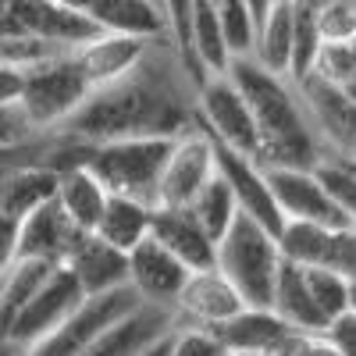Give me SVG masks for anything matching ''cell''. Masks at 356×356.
<instances>
[{
  "mask_svg": "<svg viewBox=\"0 0 356 356\" xmlns=\"http://www.w3.org/2000/svg\"><path fill=\"white\" fill-rule=\"evenodd\" d=\"M292 40H296L292 0L271 4V11L260 18V29H257L253 61L275 75H292Z\"/></svg>",
  "mask_w": 356,
  "mask_h": 356,
  "instance_id": "d4e9b609",
  "label": "cell"
},
{
  "mask_svg": "<svg viewBox=\"0 0 356 356\" xmlns=\"http://www.w3.org/2000/svg\"><path fill=\"white\" fill-rule=\"evenodd\" d=\"M324 43H349L356 40V0H335V4L314 11Z\"/></svg>",
  "mask_w": 356,
  "mask_h": 356,
  "instance_id": "e575fe53",
  "label": "cell"
},
{
  "mask_svg": "<svg viewBox=\"0 0 356 356\" xmlns=\"http://www.w3.org/2000/svg\"><path fill=\"white\" fill-rule=\"evenodd\" d=\"M57 182H61V175L54 168H25L0 193V211L15 221H25L43 203L57 200Z\"/></svg>",
  "mask_w": 356,
  "mask_h": 356,
  "instance_id": "83f0119b",
  "label": "cell"
},
{
  "mask_svg": "<svg viewBox=\"0 0 356 356\" xmlns=\"http://www.w3.org/2000/svg\"><path fill=\"white\" fill-rule=\"evenodd\" d=\"M65 267H72V275L79 278L86 296H104L129 285V253L104 243L97 232L82 235Z\"/></svg>",
  "mask_w": 356,
  "mask_h": 356,
  "instance_id": "ac0fdd59",
  "label": "cell"
},
{
  "mask_svg": "<svg viewBox=\"0 0 356 356\" xmlns=\"http://www.w3.org/2000/svg\"><path fill=\"white\" fill-rule=\"evenodd\" d=\"M57 4H65L68 11H79V15L89 18V8H93V0H57Z\"/></svg>",
  "mask_w": 356,
  "mask_h": 356,
  "instance_id": "f6af8a7d",
  "label": "cell"
},
{
  "mask_svg": "<svg viewBox=\"0 0 356 356\" xmlns=\"http://www.w3.org/2000/svg\"><path fill=\"white\" fill-rule=\"evenodd\" d=\"M267 182L275 189V200L282 207V214L292 221H317L328 228H346L353 225L346 211L332 200V193L324 189L314 168H264Z\"/></svg>",
  "mask_w": 356,
  "mask_h": 356,
  "instance_id": "4fadbf2b",
  "label": "cell"
},
{
  "mask_svg": "<svg viewBox=\"0 0 356 356\" xmlns=\"http://www.w3.org/2000/svg\"><path fill=\"white\" fill-rule=\"evenodd\" d=\"M50 271L54 264H43V260H15V267L4 275V282H0V342L11 339L18 314L36 296V289L47 282Z\"/></svg>",
  "mask_w": 356,
  "mask_h": 356,
  "instance_id": "4316f807",
  "label": "cell"
},
{
  "mask_svg": "<svg viewBox=\"0 0 356 356\" xmlns=\"http://www.w3.org/2000/svg\"><path fill=\"white\" fill-rule=\"evenodd\" d=\"M139 303L143 300H139V292L132 285L104 292V296H86V303L61 324V328H54L50 335L33 342L25 356H82L100 332H107L114 321L132 314Z\"/></svg>",
  "mask_w": 356,
  "mask_h": 356,
  "instance_id": "8992f818",
  "label": "cell"
},
{
  "mask_svg": "<svg viewBox=\"0 0 356 356\" xmlns=\"http://www.w3.org/2000/svg\"><path fill=\"white\" fill-rule=\"evenodd\" d=\"M275 310L292 324V332L300 335H324L328 332V317L317 307L314 292L307 285V267L282 260V271H278V285H275Z\"/></svg>",
  "mask_w": 356,
  "mask_h": 356,
  "instance_id": "44dd1931",
  "label": "cell"
},
{
  "mask_svg": "<svg viewBox=\"0 0 356 356\" xmlns=\"http://www.w3.org/2000/svg\"><path fill=\"white\" fill-rule=\"evenodd\" d=\"M157 4H161V8H164V0H157Z\"/></svg>",
  "mask_w": 356,
  "mask_h": 356,
  "instance_id": "c3c4849f",
  "label": "cell"
},
{
  "mask_svg": "<svg viewBox=\"0 0 356 356\" xmlns=\"http://www.w3.org/2000/svg\"><path fill=\"white\" fill-rule=\"evenodd\" d=\"M228 75L250 100L260 125V164L264 168H317L324 143L303 107L300 86L289 75H275L253 57H235Z\"/></svg>",
  "mask_w": 356,
  "mask_h": 356,
  "instance_id": "7a4b0ae2",
  "label": "cell"
},
{
  "mask_svg": "<svg viewBox=\"0 0 356 356\" xmlns=\"http://www.w3.org/2000/svg\"><path fill=\"white\" fill-rule=\"evenodd\" d=\"M107 200H111V189L89 171V164L61 171V182H57V203L65 207V214L82 232H97V225H100V218L107 211Z\"/></svg>",
  "mask_w": 356,
  "mask_h": 356,
  "instance_id": "603a6c76",
  "label": "cell"
},
{
  "mask_svg": "<svg viewBox=\"0 0 356 356\" xmlns=\"http://www.w3.org/2000/svg\"><path fill=\"white\" fill-rule=\"evenodd\" d=\"M335 232L328 225H317V221H285V228L278 232V246L282 257L300 264V267H328L332 257V243H335Z\"/></svg>",
  "mask_w": 356,
  "mask_h": 356,
  "instance_id": "f1b7e54d",
  "label": "cell"
},
{
  "mask_svg": "<svg viewBox=\"0 0 356 356\" xmlns=\"http://www.w3.org/2000/svg\"><path fill=\"white\" fill-rule=\"evenodd\" d=\"M82 235L86 232L65 214V207L57 203V200H50V203H43L40 211H33V214L22 221V232H18V260H43V264L61 267L75 253Z\"/></svg>",
  "mask_w": 356,
  "mask_h": 356,
  "instance_id": "9a60e30c",
  "label": "cell"
},
{
  "mask_svg": "<svg viewBox=\"0 0 356 356\" xmlns=\"http://www.w3.org/2000/svg\"><path fill=\"white\" fill-rule=\"evenodd\" d=\"M150 225H154V203H143L136 196L111 193L107 211H104V218L97 225V235H100L104 243L132 253L146 239V235H150Z\"/></svg>",
  "mask_w": 356,
  "mask_h": 356,
  "instance_id": "cb8c5ba5",
  "label": "cell"
},
{
  "mask_svg": "<svg viewBox=\"0 0 356 356\" xmlns=\"http://www.w3.org/2000/svg\"><path fill=\"white\" fill-rule=\"evenodd\" d=\"M43 129H36V122L29 118V111L22 104H0V146H15L40 136Z\"/></svg>",
  "mask_w": 356,
  "mask_h": 356,
  "instance_id": "8d00e7d4",
  "label": "cell"
},
{
  "mask_svg": "<svg viewBox=\"0 0 356 356\" xmlns=\"http://www.w3.org/2000/svg\"><path fill=\"white\" fill-rule=\"evenodd\" d=\"M239 310H246V300L218 267L193 271L186 289L175 300V328H221Z\"/></svg>",
  "mask_w": 356,
  "mask_h": 356,
  "instance_id": "7c38bea8",
  "label": "cell"
},
{
  "mask_svg": "<svg viewBox=\"0 0 356 356\" xmlns=\"http://www.w3.org/2000/svg\"><path fill=\"white\" fill-rule=\"evenodd\" d=\"M214 335L228 346V353L264 356V353L285 346L289 339H296L300 332H292V324L275 307H246L232 321H225L221 328H214Z\"/></svg>",
  "mask_w": 356,
  "mask_h": 356,
  "instance_id": "d6986e66",
  "label": "cell"
},
{
  "mask_svg": "<svg viewBox=\"0 0 356 356\" xmlns=\"http://www.w3.org/2000/svg\"><path fill=\"white\" fill-rule=\"evenodd\" d=\"M25 93V68L0 65V104H22Z\"/></svg>",
  "mask_w": 356,
  "mask_h": 356,
  "instance_id": "60d3db41",
  "label": "cell"
},
{
  "mask_svg": "<svg viewBox=\"0 0 356 356\" xmlns=\"http://www.w3.org/2000/svg\"><path fill=\"white\" fill-rule=\"evenodd\" d=\"M18 232H22V221H15L0 211V278H4L18 260Z\"/></svg>",
  "mask_w": 356,
  "mask_h": 356,
  "instance_id": "f35d334b",
  "label": "cell"
},
{
  "mask_svg": "<svg viewBox=\"0 0 356 356\" xmlns=\"http://www.w3.org/2000/svg\"><path fill=\"white\" fill-rule=\"evenodd\" d=\"M221 29H225V40L232 50V61L235 57H253V43H257V29L260 18L253 11L250 0H214Z\"/></svg>",
  "mask_w": 356,
  "mask_h": 356,
  "instance_id": "f546056e",
  "label": "cell"
},
{
  "mask_svg": "<svg viewBox=\"0 0 356 356\" xmlns=\"http://www.w3.org/2000/svg\"><path fill=\"white\" fill-rule=\"evenodd\" d=\"M300 86L303 107L324 143V154H335L346 161H356V100L346 89L324 82L317 75H307Z\"/></svg>",
  "mask_w": 356,
  "mask_h": 356,
  "instance_id": "30bf717a",
  "label": "cell"
},
{
  "mask_svg": "<svg viewBox=\"0 0 356 356\" xmlns=\"http://www.w3.org/2000/svg\"><path fill=\"white\" fill-rule=\"evenodd\" d=\"M296 356H342V349L324 335H300L296 339Z\"/></svg>",
  "mask_w": 356,
  "mask_h": 356,
  "instance_id": "b9f144b4",
  "label": "cell"
},
{
  "mask_svg": "<svg viewBox=\"0 0 356 356\" xmlns=\"http://www.w3.org/2000/svg\"><path fill=\"white\" fill-rule=\"evenodd\" d=\"M271 4H282V0H271Z\"/></svg>",
  "mask_w": 356,
  "mask_h": 356,
  "instance_id": "7dc6e473",
  "label": "cell"
},
{
  "mask_svg": "<svg viewBox=\"0 0 356 356\" xmlns=\"http://www.w3.org/2000/svg\"><path fill=\"white\" fill-rule=\"evenodd\" d=\"M328 267H332V271H339L349 285H356V225H346V228L335 232Z\"/></svg>",
  "mask_w": 356,
  "mask_h": 356,
  "instance_id": "74e56055",
  "label": "cell"
},
{
  "mask_svg": "<svg viewBox=\"0 0 356 356\" xmlns=\"http://www.w3.org/2000/svg\"><path fill=\"white\" fill-rule=\"evenodd\" d=\"M82 303H86V289L72 275V267H65V264L54 267V271L47 275V282L36 289V296L18 314L15 328H11V339L22 342V346H33L43 335H50L54 328H61Z\"/></svg>",
  "mask_w": 356,
  "mask_h": 356,
  "instance_id": "8fae6325",
  "label": "cell"
},
{
  "mask_svg": "<svg viewBox=\"0 0 356 356\" xmlns=\"http://www.w3.org/2000/svg\"><path fill=\"white\" fill-rule=\"evenodd\" d=\"M25 353H29V346H22V342H15V339L0 342V356H25Z\"/></svg>",
  "mask_w": 356,
  "mask_h": 356,
  "instance_id": "7bdbcfd3",
  "label": "cell"
},
{
  "mask_svg": "<svg viewBox=\"0 0 356 356\" xmlns=\"http://www.w3.org/2000/svg\"><path fill=\"white\" fill-rule=\"evenodd\" d=\"M214 139V136H211ZM214 157H218V175L228 182L235 203H239V211L250 214L257 225H264L267 232H282L285 228V214H282V207L275 200V189L271 182H267V171L257 157L250 154H239V150H232V146L218 143L214 139Z\"/></svg>",
  "mask_w": 356,
  "mask_h": 356,
  "instance_id": "9c48e42d",
  "label": "cell"
},
{
  "mask_svg": "<svg viewBox=\"0 0 356 356\" xmlns=\"http://www.w3.org/2000/svg\"><path fill=\"white\" fill-rule=\"evenodd\" d=\"M292 18H296V40H292V82H303L314 65H317V54L324 47L321 40V29H317V15L303 4H296L292 0Z\"/></svg>",
  "mask_w": 356,
  "mask_h": 356,
  "instance_id": "1f68e13d",
  "label": "cell"
},
{
  "mask_svg": "<svg viewBox=\"0 0 356 356\" xmlns=\"http://www.w3.org/2000/svg\"><path fill=\"white\" fill-rule=\"evenodd\" d=\"M171 356H228V346L211 328H175Z\"/></svg>",
  "mask_w": 356,
  "mask_h": 356,
  "instance_id": "d590c367",
  "label": "cell"
},
{
  "mask_svg": "<svg viewBox=\"0 0 356 356\" xmlns=\"http://www.w3.org/2000/svg\"><path fill=\"white\" fill-rule=\"evenodd\" d=\"M328 339L342 349V356H356V310H346L328 324Z\"/></svg>",
  "mask_w": 356,
  "mask_h": 356,
  "instance_id": "ab89813d",
  "label": "cell"
},
{
  "mask_svg": "<svg viewBox=\"0 0 356 356\" xmlns=\"http://www.w3.org/2000/svg\"><path fill=\"white\" fill-rule=\"evenodd\" d=\"M0 282H4V278H0Z\"/></svg>",
  "mask_w": 356,
  "mask_h": 356,
  "instance_id": "681fc988",
  "label": "cell"
},
{
  "mask_svg": "<svg viewBox=\"0 0 356 356\" xmlns=\"http://www.w3.org/2000/svg\"><path fill=\"white\" fill-rule=\"evenodd\" d=\"M189 275H193L189 267L164 243H157L154 235H146V239L129 253V285L139 292L143 303L175 310V300H178V292L186 289Z\"/></svg>",
  "mask_w": 356,
  "mask_h": 356,
  "instance_id": "5bb4252c",
  "label": "cell"
},
{
  "mask_svg": "<svg viewBox=\"0 0 356 356\" xmlns=\"http://www.w3.org/2000/svg\"><path fill=\"white\" fill-rule=\"evenodd\" d=\"M154 40H139V36H118V33H100L97 40H89L86 47L75 50V61L82 65L86 79L93 89L111 86L118 79H125L150 50Z\"/></svg>",
  "mask_w": 356,
  "mask_h": 356,
  "instance_id": "ffe728a7",
  "label": "cell"
},
{
  "mask_svg": "<svg viewBox=\"0 0 356 356\" xmlns=\"http://www.w3.org/2000/svg\"><path fill=\"white\" fill-rule=\"evenodd\" d=\"M228 356H250V353H228Z\"/></svg>",
  "mask_w": 356,
  "mask_h": 356,
  "instance_id": "bcb514c9",
  "label": "cell"
},
{
  "mask_svg": "<svg viewBox=\"0 0 356 356\" xmlns=\"http://www.w3.org/2000/svg\"><path fill=\"white\" fill-rule=\"evenodd\" d=\"M150 235L164 243L189 271H207L218 267V243L214 235L200 225V218L189 207H154V225Z\"/></svg>",
  "mask_w": 356,
  "mask_h": 356,
  "instance_id": "e0dca14e",
  "label": "cell"
},
{
  "mask_svg": "<svg viewBox=\"0 0 356 356\" xmlns=\"http://www.w3.org/2000/svg\"><path fill=\"white\" fill-rule=\"evenodd\" d=\"M307 285L328 321L353 310V285L339 271H332V267H307Z\"/></svg>",
  "mask_w": 356,
  "mask_h": 356,
  "instance_id": "d6a6232c",
  "label": "cell"
},
{
  "mask_svg": "<svg viewBox=\"0 0 356 356\" xmlns=\"http://www.w3.org/2000/svg\"><path fill=\"white\" fill-rule=\"evenodd\" d=\"M310 75L332 82L339 89H349L356 82V40H349V43H324Z\"/></svg>",
  "mask_w": 356,
  "mask_h": 356,
  "instance_id": "836d02e7",
  "label": "cell"
},
{
  "mask_svg": "<svg viewBox=\"0 0 356 356\" xmlns=\"http://www.w3.org/2000/svg\"><path fill=\"white\" fill-rule=\"evenodd\" d=\"M171 335H175V332H171ZM171 335H164L161 342H154V346L146 349L143 356H171Z\"/></svg>",
  "mask_w": 356,
  "mask_h": 356,
  "instance_id": "ee69618b",
  "label": "cell"
},
{
  "mask_svg": "<svg viewBox=\"0 0 356 356\" xmlns=\"http://www.w3.org/2000/svg\"><path fill=\"white\" fill-rule=\"evenodd\" d=\"M189 211L200 218V225L211 232V235H214V243H218L221 235L232 228V221L239 218V203H235V196H232V189H228L225 178L214 175V182L196 196V203L189 207Z\"/></svg>",
  "mask_w": 356,
  "mask_h": 356,
  "instance_id": "4dcf8cb0",
  "label": "cell"
},
{
  "mask_svg": "<svg viewBox=\"0 0 356 356\" xmlns=\"http://www.w3.org/2000/svg\"><path fill=\"white\" fill-rule=\"evenodd\" d=\"M193 65L203 75V82L211 75H228V68H232V50H228L214 0H196V11H193Z\"/></svg>",
  "mask_w": 356,
  "mask_h": 356,
  "instance_id": "484cf974",
  "label": "cell"
},
{
  "mask_svg": "<svg viewBox=\"0 0 356 356\" xmlns=\"http://www.w3.org/2000/svg\"><path fill=\"white\" fill-rule=\"evenodd\" d=\"M175 150V139L157 136H132V139H107L93 146L89 171L118 196H136L157 207L161 175Z\"/></svg>",
  "mask_w": 356,
  "mask_h": 356,
  "instance_id": "277c9868",
  "label": "cell"
},
{
  "mask_svg": "<svg viewBox=\"0 0 356 356\" xmlns=\"http://www.w3.org/2000/svg\"><path fill=\"white\" fill-rule=\"evenodd\" d=\"M89 18L104 33L118 36H139V40L168 36V15L157 0H93Z\"/></svg>",
  "mask_w": 356,
  "mask_h": 356,
  "instance_id": "7402d4cb",
  "label": "cell"
},
{
  "mask_svg": "<svg viewBox=\"0 0 356 356\" xmlns=\"http://www.w3.org/2000/svg\"><path fill=\"white\" fill-rule=\"evenodd\" d=\"M89 93H93V86H89L82 65L75 61V50H65L25 68L22 107L36 122V129H61L89 100Z\"/></svg>",
  "mask_w": 356,
  "mask_h": 356,
  "instance_id": "5b68a950",
  "label": "cell"
},
{
  "mask_svg": "<svg viewBox=\"0 0 356 356\" xmlns=\"http://www.w3.org/2000/svg\"><path fill=\"white\" fill-rule=\"evenodd\" d=\"M200 118H203V129L218 143L232 146L239 154L260 157L257 114L232 75H211L200 86Z\"/></svg>",
  "mask_w": 356,
  "mask_h": 356,
  "instance_id": "52a82bcc",
  "label": "cell"
},
{
  "mask_svg": "<svg viewBox=\"0 0 356 356\" xmlns=\"http://www.w3.org/2000/svg\"><path fill=\"white\" fill-rule=\"evenodd\" d=\"M61 129L89 143L132 136L178 139L182 132L203 129L200 82L193 79L186 57L178 54L171 36H161L125 79L93 89L89 100Z\"/></svg>",
  "mask_w": 356,
  "mask_h": 356,
  "instance_id": "6da1fadb",
  "label": "cell"
},
{
  "mask_svg": "<svg viewBox=\"0 0 356 356\" xmlns=\"http://www.w3.org/2000/svg\"><path fill=\"white\" fill-rule=\"evenodd\" d=\"M278 235L239 211L232 228L218 239V271L239 289L246 307H275V285L282 271Z\"/></svg>",
  "mask_w": 356,
  "mask_h": 356,
  "instance_id": "3957f363",
  "label": "cell"
},
{
  "mask_svg": "<svg viewBox=\"0 0 356 356\" xmlns=\"http://www.w3.org/2000/svg\"><path fill=\"white\" fill-rule=\"evenodd\" d=\"M171 332H175V310L171 307L139 303L132 314H125L107 332H100L82 356H143L154 342H161Z\"/></svg>",
  "mask_w": 356,
  "mask_h": 356,
  "instance_id": "2e32d148",
  "label": "cell"
},
{
  "mask_svg": "<svg viewBox=\"0 0 356 356\" xmlns=\"http://www.w3.org/2000/svg\"><path fill=\"white\" fill-rule=\"evenodd\" d=\"M214 175H218V157L211 132L207 129L182 132L175 139V150L161 175L157 207H193L196 196L214 182Z\"/></svg>",
  "mask_w": 356,
  "mask_h": 356,
  "instance_id": "ba28073f",
  "label": "cell"
}]
</instances>
